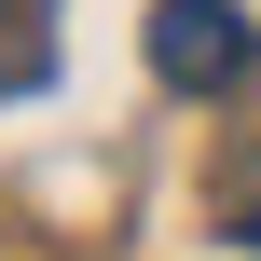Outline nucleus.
<instances>
[{"label": "nucleus", "mask_w": 261, "mask_h": 261, "mask_svg": "<svg viewBox=\"0 0 261 261\" xmlns=\"http://www.w3.org/2000/svg\"><path fill=\"white\" fill-rule=\"evenodd\" d=\"M248 55H261V28L234 0H165L151 14V83H179V96H234Z\"/></svg>", "instance_id": "obj_1"}, {"label": "nucleus", "mask_w": 261, "mask_h": 261, "mask_svg": "<svg viewBox=\"0 0 261 261\" xmlns=\"http://www.w3.org/2000/svg\"><path fill=\"white\" fill-rule=\"evenodd\" d=\"M248 234H261V220H248Z\"/></svg>", "instance_id": "obj_2"}]
</instances>
